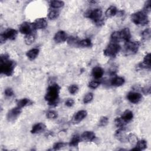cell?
Segmentation results:
<instances>
[{
	"instance_id": "6da1fadb",
	"label": "cell",
	"mask_w": 151,
	"mask_h": 151,
	"mask_svg": "<svg viewBox=\"0 0 151 151\" xmlns=\"http://www.w3.org/2000/svg\"><path fill=\"white\" fill-rule=\"evenodd\" d=\"M60 90V87L57 84H53L48 87L45 99L50 106H56L59 104Z\"/></svg>"
},
{
	"instance_id": "cb8c5ba5",
	"label": "cell",
	"mask_w": 151,
	"mask_h": 151,
	"mask_svg": "<svg viewBox=\"0 0 151 151\" xmlns=\"http://www.w3.org/2000/svg\"><path fill=\"white\" fill-rule=\"evenodd\" d=\"M146 147H147L146 141L145 140H142L137 142V143L135 145V147L133 148L132 150H145Z\"/></svg>"
},
{
	"instance_id": "74e56055",
	"label": "cell",
	"mask_w": 151,
	"mask_h": 151,
	"mask_svg": "<svg viewBox=\"0 0 151 151\" xmlns=\"http://www.w3.org/2000/svg\"><path fill=\"white\" fill-rule=\"evenodd\" d=\"M93 95L91 93H89L86 94L83 99L84 104H87L90 103L93 100Z\"/></svg>"
},
{
	"instance_id": "3957f363",
	"label": "cell",
	"mask_w": 151,
	"mask_h": 151,
	"mask_svg": "<svg viewBox=\"0 0 151 151\" xmlns=\"http://www.w3.org/2000/svg\"><path fill=\"white\" fill-rule=\"evenodd\" d=\"M85 16L93 21L97 26L104 24V21L102 20V11L100 9H96L89 11L85 14Z\"/></svg>"
},
{
	"instance_id": "30bf717a",
	"label": "cell",
	"mask_w": 151,
	"mask_h": 151,
	"mask_svg": "<svg viewBox=\"0 0 151 151\" xmlns=\"http://www.w3.org/2000/svg\"><path fill=\"white\" fill-rule=\"evenodd\" d=\"M18 34V32L17 30L13 29V28H9L6 30L3 34H1V35L7 40H14Z\"/></svg>"
},
{
	"instance_id": "ee69618b",
	"label": "cell",
	"mask_w": 151,
	"mask_h": 151,
	"mask_svg": "<svg viewBox=\"0 0 151 151\" xmlns=\"http://www.w3.org/2000/svg\"><path fill=\"white\" fill-rule=\"evenodd\" d=\"M74 101L72 99H69L67 100L65 102L66 106L69 108L72 107L74 105Z\"/></svg>"
},
{
	"instance_id": "836d02e7",
	"label": "cell",
	"mask_w": 151,
	"mask_h": 151,
	"mask_svg": "<svg viewBox=\"0 0 151 151\" xmlns=\"http://www.w3.org/2000/svg\"><path fill=\"white\" fill-rule=\"evenodd\" d=\"M111 40L113 43H118L119 40H121L120 33L119 31H115L112 33L111 35Z\"/></svg>"
},
{
	"instance_id": "44dd1931",
	"label": "cell",
	"mask_w": 151,
	"mask_h": 151,
	"mask_svg": "<svg viewBox=\"0 0 151 151\" xmlns=\"http://www.w3.org/2000/svg\"><path fill=\"white\" fill-rule=\"evenodd\" d=\"M17 106L19 108H24L26 106H30L31 105L33 104V102L31 101V100L28 99L27 98H24V99H22L21 100H19L17 102Z\"/></svg>"
},
{
	"instance_id": "83f0119b",
	"label": "cell",
	"mask_w": 151,
	"mask_h": 151,
	"mask_svg": "<svg viewBox=\"0 0 151 151\" xmlns=\"http://www.w3.org/2000/svg\"><path fill=\"white\" fill-rule=\"evenodd\" d=\"M127 140L131 145H135L137 143V142H138V139L137 136L133 133H130L128 135Z\"/></svg>"
},
{
	"instance_id": "60d3db41",
	"label": "cell",
	"mask_w": 151,
	"mask_h": 151,
	"mask_svg": "<svg viewBox=\"0 0 151 151\" xmlns=\"http://www.w3.org/2000/svg\"><path fill=\"white\" fill-rule=\"evenodd\" d=\"M66 145V144L63 142H57L54 145L53 149L55 150H59V149H62V147H65Z\"/></svg>"
},
{
	"instance_id": "2e32d148",
	"label": "cell",
	"mask_w": 151,
	"mask_h": 151,
	"mask_svg": "<svg viewBox=\"0 0 151 151\" xmlns=\"http://www.w3.org/2000/svg\"><path fill=\"white\" fill-rule=\"evenodd\" d=\"M46 128V126L43 123H38L34 125L32 128V129L31 130V133L33 134H37L40 133L45 130Z\"/></svg>"
},
{
	"instance_id": "e575fe53",
	"label": "cell",
	"mask_w": 151,
	"mask_h": 151,
	"mask_svg": "<svg viewBox=\"0 0 151 151\" xmlns=\"http://www.w3.org/2000/svg\"><path fill=\"white\" fill-rule=\"evenodd\" d=\"M109 122V119L108 117L103 116L100 119V121L99 122V126L100 127H104L106 126Z\"/></svg>"
},
{
	"instance_id": "ac0fdd59",
	"label": "cell",
	"mask_w": 151,
	"mask_h": 151,
	"mask_svg": "<svg viewBox=\"0 0 151 151\" xmlns=\"http://www.w3.org/2000/svg\"><path fill=\"white\" fill-rule=\"evenodd\" d=\"M104 74V70L100 67H95L92 70V76L95 79H100Z\"/></svg>"
},
{
	"instance_id": "4fadbf2b",
	"label": "cell",
	"mask_w": 151,
	"mask_h": 151,
	"mask_svg": "<svg viewBox=\"0 0 151 151\" xmlns=\"http://www.w3.org/2000/svg\"><path fill=\"white\" fill-rule=\"evenodd\" d=\"M115 136L116 138L121 141V142H125L127 140V135L125 132V129L124 128H119V129L116 132Z\"/></svg>"
},
{
	"instance_id": "d4e9b609",
	"label": "cell",
	"mask_w": 151,
	"mask_h": 151,
	"mask_svg": "<svg viewBox=\"0 0 151 151\" xmlns=\"http://www.w3.org/2000/svg\"><path fill=\"white\" fill-rule=\"evenodd\" d=\"M111 83L114 86L119 87L125 83V79L121 77H116L112 79Z\"/></svg>"
},
{
	"instance_id": "f35d334b",
	"label": "cell",
	"mask_w": 151,
	"mask_h": 151,
	"mask_svg": "<svg viewBox=\"0 0 151 151\" xmlns=\"http://www.w3.org/2000/svg\"><path fill=\"white\" fill-rule=\"evenodd\" d=\"M79 91V87L76 84H73L70 86L69 88V91L72 94H76Z\"/></svg>"
},
{
	"instance_id": "484cf974",
	"label": "cell",
	"mask_w": 151,
	"mask_h": 151,
	"mask_svg": "<svg viewBox=\"0 0 151 151\" xmlns=\"http://www.w3.org/2000/svg\"><path fill=\"white\" fill-rule=\"evenodd\" d=\"M80 136H79L78 135H74L73 136L72 139L70 141L69 145L72 147H76L79 145V143L80 142Z\"/></svg>"
},
{
	"instance_id": "b9f144b4",
	"label": "cell",
	"mask_w": 151,
	"mask_h": 151,
	"mask_svg": "<svg viewBox=\"0 0 151 151\" xmlns=\"http://www.w3.org/2000/svg\"><path fill=\"white\" fill-rule=\"evenodd\" d=\"M144 12L146 13H149L150 11V1H147L145 4Z\"/></svg>"
},
{
	"instance_id": "5b68a950",
	"label": "cell",
	"mask_w": 151,
	"mask_h": 151,
	"mask_svg": "<svg viewBox=\"0 0 151 151\" xmlns=\"http://www.w3.org/2000/svg\"><path fill=\"white\" fill-rule=\"evenodd\" d=\"M121 46L117 43H111L104 50V55L108 57H115L120 52Z\"/></svg>"
},
{
	"instance_id": "8fae6325",
	"label": "cell",
	"mask_w": 151,
	"mask_h": 151,
	"mask_svg": "<svg viewBox=\"0 0 151 151\" xmlns=\"http://www.w3.org/2000/svg\"><path fill=\"white\" fill-rule=\"evenodd\" d=\"M87 115V112L86 111H80L77 112L73 118L72 122L74 124H77L82 122L86 116Z\"/></svg>"
},
{
	"instance_id": "4dcf8cb0",
	"label": "cell",
	"mask_w": 151,
	"mask_h": 151,
	"mask_svg": "<svg viewBox=\"0 0 151 151\" xmlns=\"http://www.w3.org/2000/svg\"><path fill=\"white\" fill-rule=\"evenodd\" d=\"M127 123L122 118H116L115 120V124L119 128H124Z\"/></svg>"
},
{
	"instance_id": "9c48e42d",
	"label": "cell",
	"mask_w": 151,
	"mask_h": 151,
	"mask_svg": "<svg viewBox=\"0 0 151 151\" xmlns=\"http://www.w3.org/2000/svg\"><path fill=\"white\" fill-rule=\"evenodd\" d=\"M127 99L129 101L134 104L139 103L142 99V96L140 93L138 92H129L127 95Z\"/></svg>"
},
{
	"instance_id": "8992f818",
	"label": "cell",
	"mask_w": 151,
	"mask_h": 151,
	"mask_svg": "<svg viewBox=\"0 0 151 151\" xmlns=\"http://www.w3.org/2000/svg\"><path fill=\"white\" fill-rule=\"evenodd\" d=\"M140 47L139 42L137 41H126L124 46L125 53L126 55H132L136 54Z\"/></svg>"
},
{
	"instance_id": "7c38bea8",
	"label": "cell",
	"mask_w": 151,
	"mask_h": 151,
	"mask_svg": "<svg viewBox=\"0 0 151 151\" xmlns=\"http://www.w3.org/2000/svg\"><path fill=\"white\" fill-rule=\"evenodd\" d=\"M67 40V34L63 31H59L56 33L54 40L56 43H62Z\"/></svg>"
},
{
	"instance_id": "1f68e13d",
	"label": "cell",
	"mask_w": 151,
	"mask_h": 151,
	"mask_svg": "<svg viewBox=\"0 0 151 151\" xmlns=\"http://www.w3.org/2000/svg\"><path fill=\"white\" fill-rule=\"evenodd\" d=\"M79 41H80L78 40V38L74 37H70L67 38L68 44L72 46H76V45L79 46Z\"/></svg>"
},
{
	"instance_id": "7bdbcfd3",
	"label": "cell",
	"mask_w": 151,
	"mask_h": 151,
	"mask_svg": "<svg viewBox=\"0 0 151 151\" xmlns=\"http://www.w3.org/2000/svg\"><path fill=\"white\" fill-rule=\"evenodd\" d=\"M4 93H5V95L7 97H11L14 95V91L11 88L6 89Z\"/></svg>"
},
{
	"instance_id": "f1b7e54d",
	"label": "cell",
	"mask_w": 151,
	"mask_h": 151,
	"mask_svg": "<svg viewBox=\"0 0 151 151\" xmlns=\"http://www.w3.org/2000/svg\"><path fill=\"white\" fill-rule=\"evenodd\" d=\"M64 5V2L62 1H52L50 3V7L53 9H59L63 7Z\"/></svg>"
},
{
	"instance_id": "7a4b0ae2",
	"label": "cell",
	"mask_w": 151,
	"mask_h": 151,
	"mask_svg": "<svg viewBox=\"0 0 151 151\" xmlns=\"http://www.w3.org/2000/svg\"><path fill=\"white\" fill-rule=\"evenodd\" d=\"M0 63H1V65H0L1 73L7 76H11L14 73L16 66V62L9 59L6 61Z\"/></svg>"
},
{
	"instance_id": "d590c367",
	"label": "cell",
	"mask_w": 151,
	"mask_h": 151,
	"mask_svg": "<svg viewBox=\"0 0 151 151\" xmlns=\"http://www.w3.org/2000/svg\"><path fill=\"white\" fill-rule=\"evenodd\" d=\"M142 36L143 40H149L151 36V31L150 28L146 29L145 31H143L142 33Z\"/></svg>"
},
{
	"instance_id": "52a82bcc",
	"label": "cell",
	"mask_w": 151,
	"mask_h": 151,
	"mask_svg": "<svg viewBox=\"0 0 151 151\" xmlns=\"http://www.w3.org/2000/svg\"><path fill=\"white\" fill-rule=\"evenodd\" d=\"M22 110L21 108L16 107L14 108H13L11 110H10L8 113H7V120L9 122H14L15 121L18 116L21 113Z\"/></svg>"
},
{
	"instance_id": "4316f807",
	"label": "cell",
	"mask_w": 151,
	"mask_h": 151,
	"mask_svg": "<svg viewBox=\"0 0 151 151\" xmlns=\"http://www.w3.org/2000/svg\"><path fill=\"white\" fill-rule=\"evenodd\" d=\"M35 40V35L34 33L26 35L24 38L25 43L27 45L32 44L34 42Z\"/></svg>"
},
{
	"instance_id": "f546056e",
	"label": "cell",
	"mask_w": 151,
	"mask_h": 151,
	"mask_svg": "<svg viewBox=\"0 0 151 151\" xmlns=\"http://www.w3.org/2000/svg\"><path fill=\"white\" fill-rule=\"evenodd\" d=\"M79 46L83 47H90L92 46V43L91 40L89 38L84 39L79 41Z\"/></svg>"
},
{
	"instance_id": "e0dca14e",
	"label": "cell",
	"mask_w": 151,
	"mask_h": 151,
	"mask_svg": "<svg viewBox=\"0 0 151 151\" xmlns=\"http://www.w3.org/2000/svg\"><path fill=\"white\" fill-rule=\"evenodd\" d=\"M121 39L124 41H129L131 37V34L129 29L128 28H125L122 31H119Z\"/></svg>"
},
{
	"instance_id": "277c9868",
	"label": "cell",
	"mask_w": 151,
	"mask_h": 151,
	"mask_svg": "<svg viewBox=\"0 0 151 151\" xmlns=\"http://www.w3.org/2000/svg\"><path fill=\"white\" fill-rule=\"evenodd\" d=\"M132 21L136 25L145 26L149 23L148 17L145 12L138 11L131 16Z\"/></svg>"
},
{
	"instance_id": "9a60e30c",
	"label": "cell",
	"mask_w": 151,
	"mask_h": 151,
	"mask_svg": "<svg viewBox=\"0 0 151 151\" xmlns=\"http://www.w3.org/2000/svg\"><path fill=\"white\" fill-rule=\"evenodd\" d=\"M95 138H96L95 133L91 131L84 132L80 136L81 140L85 142H91L95 139Z\"/></svg>"
},
{
	"instance_id": "8d00e7d4",
	"label": "cell",
	"mask_w": 151,
	"mask_h": 151,
	"mask_svg": "<svg viewBox=\"0 0 151 151\" xmlns=\"http://www.w3.org/2000/svg\"><path fill=\"white\" fill-rule=\"evenodd\" d=\"M59 16V13L56 10H52L48 13V17L50 20H55Z\"/></svg>"
},
{
	"instance_id": "ba28073f",
	"label": "cell",
	"mask_w": 151,
	"mask_h": 151,
	"mask_svg": "<svg viewBox=\"0 0 151 151\" xmlns=\"http://www.w3.org/2000/svg\"><path fill=\"white\" fill-rule=\"evenodd\" d=\"M34 27L33 23L24 22L20 27V31L21 33L26 35L34 33Z\"/></svg>"
},
{
	"instance_id": "d6986e66",
	"label": "cell",
	"mask_w": 151,
	"mask_h": 151,
	"mask_svg": "<svg viewBox=\"0 0 151 151\" xmlns=\"http://www.w3.org/2000/svg\"><path fill=\"white\" fill-rule=\"evenodd\" d=\"M151 66V62H150V54H147L143 59V62L140 65V67L141 68L144 69H150Z\"/></svg>"
},
{
	"instance_id": "ab89813d",
	"label": "cell",
	"mask_w": 151,
	"mask_h": 151,
	"mask_svg": "<svg viewBox=\"0 0 151 151\" xmlns=\"http://www.w3.org/2000/svg\"><path fill=\"white\" fill-rule=\"evenodd\" d=\"M100 85V83L97 81H92L90 82L89 84V87L90 89H96V88H97Z\"/></svg>"
},
{
	"instance_id": "d6a6232c",
	"label": "cell",
	"mask_w": 151,
	"mask_h": 151,
	"mask_svg": "<svg viewBox=\"0 0 151 151\" xmlns=\"http://www.w3.org/2000/svg\"><path fill=\"white\" fill-rule=\"evenodd\" d=\"M46 117L49 119H55L58 117V114L56 111H50L47 112Z\"/></svg>"
},
{
	"instance_id": "5bb4252c",
	"label": "cell",
	"mask_w": 151,
	"mask_h": 151,
	"mask_svg": "<svg viewBox=\"0 0 151 151\" xmlns=\"http://www.w3.org/2000/svg\"><path fill=\"white\" fill-rule=\"evenodd\" d=\"M33 24L35 30H40L45 28L47 26V23L45 18H38L37 19Z\"/></svg>"
},
{
	"instance_id": "603a6c76",
	"label": "cell",
	"mask_w": 151,
	"mask_h": 151,
	"mask_svg": "<svg viewBox=\"0 0 151 151\" xmlns=\"http://www.w3.org/2000/svg\"><path fill=\"white\" fill-rule=\"evenodd\" d=\"M117 13H118V9H116V7L115 6H111L107 9L105 13V14L108 18H111L116 16Z\"/></svg>"
},
{
	"instance_id": "ffe728a7",
	"label": "cell",
	"mask_w": 151,
	"mask_h": 151,
	"mask_svg": "<svg viewBox=\"0 0 151 151\" xmlns=\"http://www.w3.org/2000/svg\"><path fill=\"white\" fill-rule=\"evenodd\" d=\"M39 55V50L38 48L31 49L27 53L26 55L30 60H34Z\"/></svg>"
},
{
	"instance_id": "7402d4cb",
	"label": "cell",
	"mask_w": 151,
	"mask_h": 151,
	"mask_svg": "<svg viewBox=\"0 0 151 151\" xmlns=\"http://www.w3.org/2000/svg\"><path fill=\"white\" fill-rule=\"evenodd\" d=\"M121 118L126 122L128 123L130 121L132 120L133 118V112L129 110H126L122 114Z\"/></svg>"
}]
</instances>
